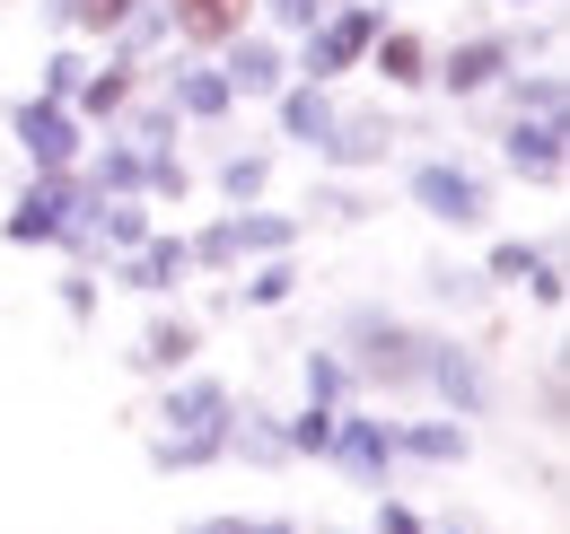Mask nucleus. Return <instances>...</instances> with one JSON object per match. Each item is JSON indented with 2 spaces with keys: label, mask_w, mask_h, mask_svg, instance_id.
Wrapping results in <instances>:
<instances>
[{
  "label": "nucleus",
  "mask_w": 570,
  "mask_h": 534,
  "mask_svg": "<svg viewBox=\"0 0 570 534\" xmlns=\"http://www.w3.org/2000/svg\"><path fill=\"white\" fill-rule=\"evenodd\" d=\"M228 412H237V386H228V377H212V368L167 377L158 403H149V438H141L149 473H212V465H228Z\"/></svg>",
  "instance_id": "1"
},
{
  "label": "nucleus",
  "mask_w": 570,
  "mask_h": 534,
  "mask_svg": "<svg viewBox=\"0 0 570 534\" xmlns=\"http://www.w3.org/2000/svg\"><path fill=\"white\" fill-rule=\"evenodd\" d=\"M334 350H343L360 395L422 403V350H430L422 316H404V307H386V298H352V307L334 316Z\"/></svg>",
  "instance_id": "2"
},
{
  "label": "nucleus",
  "mask_w": 570,
  "mask_h": 534,
  "mask_svg": "<svg viewBox=\"0 0 570 534\" xmlns=\"http://www.w3.org/2000/svg\"><path fill=\"white\" fill-rule=\"evenodd\" d=\"M404 201L422 210L430 228L483 237V228H492V167L465 158V149H422V158L404 167Z\"/></svg>",
  "instance_id": "3"
},
{
  "label": "nucleus",
  "mask_w": 570,
  "mask_h": 534,
  "mask_svg": "<svg viewBox=\"0 0 570 534\" xmlns=\"http://www.w3.org/2000/svg\"><path fill=\"white\" fill-rule=\"evenodd\" d=\"M395 27V9L386 0H334L307 36H289V79H316V88H343L360 62H368V44Z\"/></svg>",
  "instance_id": "4"
},
{
  "label": "nucleus",
  "mask_w": 570,
  "mask_h": 534,
  "mask_svg": "<svg viewBox=\"0 0 570 534\" xmlns=\"http://www.w3.org/2000/svg\"><path fill=\"white\" fill-rule=\"evenodd\" d=\"M422 403L448 412V421H492L500 412V368H492V342L483 334H430L422 350Z\"/></svg>",
  "instance_id": "5"
},
{
  "label": "nucleus",
  "mask_w": 570,
  "mask_h": 534,
  "mask_svg": "<svg viewBox=\"0 0 570 534\" xmlns=\"http://www.w3.org/2000/svg\"><path fill=\"white\" fill-rule=\"evenodd\" d=\"M518 62H527V53H518V27H465L456 44H430V97H448V106L465 115V106H483Z\"/></svg>",
  "instance_id": "6"
},
{
  "label": "nucleus",
  "mask_w": 570,
  "mask_h": 534,
  "mask_svg": "<svg viewBox=\"0 0 570 534\" xmlns=\"http://www.w3.org/2000/svg\"><path fill=\"white\" fill-rule=\"evenodd\" d=\"M492 158H500V176L553 194L570 176V115H492Z\"/></svg>",
  "instance_id": "7"
},
{
  "label": "nucleus",
  "mask_w": 570,
  "mask_h": 534,
  "mask_svg": "<svg viewBox=\"0 0 570 534\" xmlns=\"http://www.w3.org/2000/svg\"><path fill=\"white\" fill-rule=\"evenodd\" d=\"M9 149H18L27 176H79L88 123H79L71 106H53V97H18V106H9Z\"/></svg>",
  "instance_id": "8"
},
{
  "label": "nucleus",
  "mask_w": 570,
  "mask_h": 534,
  "mask_svg": "<svg viewBox=\"0 0 570 534\" xmlns=\"http://www.w3.org/2000/svg\"><path fill=\"white\" fill-rule=\"evenodd\" d=\"M404 140H413L404 115H386V106H343V115H334V132L316 140V167H325V176H377Z\"/></svg>",
  "instance_id": "9"
},
{
  "label": "nucleus",
  "mask_w": 570,
  "mask_h": 534,
  "mask_svg": "<svg viewBox=\"0 0 570 534\" xmlns=\"http://www.w3.org/2000/svg\"><path fill=\"white\" fill-rule=\"evenodd\" d=\"M325 465L343 473V482H360V491H386V482L404 473V465H395V421H386L368 395L343 403V412H334V447H325Z\"/></svg>",
  "instance_id": "10"
},
{
  "label": "nucleus",
  "mask_w": 570,
  "mask_h": 534,
  "mask_svg": "<svg viewBox=\"0 0 570 534\" xmlns=\"http://www.w3.org/2000/svg\"><path fill=\"white\" fill-rule=\"evenodd\" d=\"M149 88L176 106L185 132H219V123L237 115V97H228V79H219L212 53H158V62H149Z\"/></svg>",
  "instance_id": "11"
},
{
  "label": "nucleus",
  "mask_w": 570,
  "mask_h": 534,
  "mask_svg": "<svg viewBox=\"0 0 570 534\" xmlns=\"http://www.w3.org/2000/svg\"><path fill=\"white\" fill-rule=\"evenodd\" d=\"M483 280H492V289H518V298H535L544 316H562V298H570L562 246H553V237H492V246H483Z\"/></svg>",
  "instance_id": "12"
},
{
  "label": "nucleus",
  "mask_w": 570,
  "mask_h": 534,
  "mask_svg": "<svg viewBox=\"0 0 570 534\" xmlns=\"http://www.w3.org/2000/svg\"><path fill=\"white\" fill-rule=\"evenodd\" d=\"M71 201H79V176H18V194H9V210H0V237L9 246H62V228H71Z\"/></svg>",
  "instance_id": "13"
},
{
  "label": "nucleus",
  "mask_w": 570,
  "mask_h": 534,
  "mask_svg": "<svg viewBox=\"0 0 570 534\" xmlns=\"http://www.w3.org/2000/svg\"><path fill=\"white\" fill-rule=\"evenodd\" d=\"M124 368L141 377V386H167V377H185V368H203V316L194 307H158L132 350H124Z\"/></svg>",
  "instance_id": "14"
},
{
  "label": "nucleus",
  "mask_w": 570,
  "mask_h": 534,
  "mask_svg": "<svg viewBox=\"0 0 570 534\" xmlns=\"http://www.w3.org/2000/svg\"><path fill=\"white\" fill-rule=\"evenodd\" d=\"M212 62H219V79H228L237 106H273V97L289 88V44H282V36H264V27H237Z\"/></svg>",
  "instance_id": "15"
},
{
  "label": "nucleus",
  "mask_w": 570,
  "mask_h": 534,
  "mask_svg": "<svg viewBox=\"0 0 570 534\" xmlns=\"http://www.w3.org/2000/svg\"><path fill=\"white\" fill-rule=\"evenodd\" d=\"M115 271V289H132V298H149V307H176L185 289H194V255H185V228H149V246H132Z\"/></svg>",
  "instance_id": "16"
},
{
  "label": "nucleus",
  "mask_w": 570,
  "mask_h": 534,
  "mask_svg": "<svg viewBox=\"0 0 570 534\" xmlns=\"http://www.w3.org/2000/svg\"><path fill=\"white\" fill-rule=\"evenodd\" d=\"M141 88H149L141 62H124V53H88V70H79V88H71V115L88 123V132H115L124 106H132Z\"/></svg>",
  "instance_id": "17"
},
{
  "label": "nucleus",
  "mask_w": 570,
  "mask_h": 534,
  "mask_svg": "<svg viewBox=\"0 0 570 534\" xmlns=\"http://www.w3.org/2000/svg\"><path fill=\"white\" fill-rule=\"evenodd\" d=\"M273 115V132H282V149H307L316 158V140L334 132V115H343V88H316V79H289L282 97L264 106Z\"/></svg>",
  "instance_id": "18"
},
{
  "label": "nucleus",
  "mask_w": 570,
  "mask_h": 534,
  "mask_svg": "<svg viewBox=\"0 0 570 534\" xmlns=\"http://www.w3.org/2000/svg\"><path fill=\"white\" fill-rule=\"evenodd\" d=\"M360 70H368V79H377L386 97H430V36L395 18V27H386V36L368 44V62H360Z\"/></svg>",
  "instance_id": "19"
},
{
  "label": "nucleus",
  "mask_w": 570,
  "mask_h": 534,
  "mask_svg": "<svg viewBox=\"0 0 570 534\" xmlns=\"http://www.w3.org/2000/svg\"><path fill=\"white\" fill-rule=\"evenodd\" d=\"M395 465H430V473H456V465H474V429H465V421H448V412L395 421Z\"/></svg>",
  "instance_id": "20"
},
{
  "label": "nucleus",
  "mask_w": 570,
  "mask_h": 534,
  "mask_svg": "<svg viewBox=\"0 0 570 534\" xmlns=\"http://www.w3.org/2000/svg\"><path fill=\"white\" fill-rule=\"evenodd\" d=\"M474 115H570V70L562 62H518Z\"/></svg>",
  "instance_id": "21"
},
{
  "label": "nucleus",
  "mask_w": 570,
  "mask_h": 534,
  "mask_svg": "<svg viewBox=\"0 0 570 534\" xmlns=\"http://www.w3.org/2000/svg\"><path fill=\"white\" fill-rule=\"evenodd\" d=\"M228 465H246V473H289V438H282V412L273 403H237L228 412Z\"/></svg>",
  "instance_id": "22"
},
{
  "label": "nucleus",
  "mask_w": 570,
  "mask_h": 534,
  "mask_svg": "<svg viewBox=\"0 0 570 534\" xmlns=\"http://www.w3.org/2000/svg\"><path fill=\"white\" fill-rule=\"evenodd\" d=\"M176 53H219L237 27H255V0H167Z\"/></svg>",
  "instance_id": "23"
},
{
  "label": "nucleus",
  "mask_w": 570,
  "mask_h": 534,
  "mask_svg": "<svg viewBox=\"0 0 570 534\" xmlns=\"http://www.w3.org/2000/svg\"><path fill=\"white\" fill-rule=\"evenodd\" d=\"M368 219H377L368 176H325V167H316V185L298 201V228H368Z\"/></svg>",
  "instance_id": "24"
},
{
  "label": "nucleus",
  "mask_w": 570,
  "mask_h": 534,
  "mask_svg": "<svg viewBox=\"0 0 570 534\" xmlns=\"http://www.w3.org/2000/svg\"><path fill=\"white\" fill-rule=\"evenodd\" d=\"M228 280H237V289H228V307H237V316H282L289 298H298V280H307V271H298V255H264V264H237Z\"/></svg>",
  "instance_id": "25"
},
{
  "label": "nucleus",
  "mask_w": 570,
  "mask_h": 534,
  "mask_svg": "<svg viewBox=\"0 0 570 534\" xmlns=\"http://www.w3.org/2000/svg\"><path fill=\"white\" fill-rule=\"evenodd\" d=\"M228 237H237V264H264V255H298V246H307L298 210H273V201L228 210Z\"/></svg>",
  "instance_id": "26"
},
{
  "label": "nucleus",
  "mask_w": 570,
  "mask_h": 534,
  "mask_svg": "<svg viewBox=\"0 0 570 534\" xmlns=\"http://www.w3.org/2000/svg\"><path fill=\"white\" fill-rule=\"evenodd\" d=\"M79 185L106 201H141V149L124 132H88V158H79Z\"/></svg>",
  "instance_id": "27"
},
{
  "label": "nucleus",
  "mask_w": 570,
  "mask_h": 534,
  "mask_svg": "<svg viewBox=\"0 0 570 534\" xmlns=\"http://www.w3.org/2000/svg\"><path fill=\"white\" fill-rule=\"evenodd\" d=\"M36 9H45V27H53V36H71V44H106L141 0H36Z\"/></svg>",
  "instance_id": "28"
},
{
  "label": "nucleus",
  "mask_w": 570,
  "mask_h": 534,
  "mask_svg": "<svg viewBox=\"0 0 570 534\" xmlns=\"http://www.w3.org/2000/svg\"><path fill=\"white\" fill-rule=\"evenodd\" d=\"M273 167H282V149H219L212 194L228 201V210H246V201H264V194H273Z\"/></svg>",
  "instance_id": "29"
},
{
  "label": "nucleus",
  "mask_w": 570,
  "mask_h": 534,
  "mask_svg": "<svg viewBox=\"0 0 570 534\" xmlns=\"http://www.w3.org/2000/svg\"><path fill=\"white\" fill-rule=\"evenodd\" d=\"M422 298L439 307V316H483L500 289L483 280V264H430L422 271Z\"/></svg>",
  "instance_id": "30"
},
{
  "label": "nucleus",
  "mask_w": 570,
  "mask_h": 534,
  "mask_svg": "<svg viewBox=\"0 0 570 534\" xmlns=\"http://www.w3.org/2000/svg\"><path fill=\"white\" fill-rule=\"evenodd\" d=\"M97 53H124V62H158V53H176V27H167V0H141V9H132V18H124V27H115V36H106V44H97Z\"/></svg>",
  "instance_id": "31"
},
{
  "label": "nucleus",
  "mask_w": 570,
  "mask_h": 534,
  "mask_svg": "<svg viewBox=\"0 0 570 534\" xmlns=\"http://www.w3.org/2000/svg\"><path fill=\"white\" fill-rule=\"evenodd\" d=\"M298 395L325 403V412L360 403V386H352V368H343V350H334V342H307V350H298Z\"/></svg>",
  "instance_id": "32"
},
{
  "label": "nucleus",
  "mask_w": 570,
  "mask_h": 534,
  "mask_svg": "<svg viewBox=\"0 0 570 534\" xmlns=\"http://www.w3.org/2000/svg\"><path fill=\"white\" fill-rule=\"evenodd\" d=\"M115 132L132 140V149H185V123H176V106L158 97V88H141L132 106H124V123Z\"/></svg>",
  "instance_id": "33"
},
{
  "label": "nucleus",
  "mask_w": 570,
  "mask_h": 534,
  "mask_svg": "<svg viewBox=\"0 0 570 534\" xmlns=\"http://www.w3.org/2000/svg\"><path fill=\"white\" fill-rule=\"evenodd\" d=\"M282 438H289V465H325L334 412H325V403H298V412H282Z\"/></svg>",
  "instance_id": "34"
},
{
  "label": "nucleus",
  "mask_w": 570,
  "mask_h": 534,
  "mask_svg": "<svg viewBox=\"0 0 570 534\" xmlns=\"http://www.w3.org/2000/svg\"><path fill=\"white\" fill-rule=\"evenodd\" d=\"M185 255H194V280H228L237 271V237H228V210L203 219V228H185Z\"/></svg>",
  "instance_id": "35"
},
{
  "label": "nucleus",
  "mask_w": 570,
  "mask_h": 534,
  "mask_svg": "<svg viewBox=\"0 0 570 534\" xmlns=\"http://www.w3.org/2000/svg\"><path fill=\"white\" fill-rule=\"evenodd\" d=\"M79 70H88V44H53L45 62H36V97H53V106H71V88H79Z\"/></svg>",
  "instance_id": "36"
},
{
  "label": "nucleus",
  "mask_w": 570,
  "mask_h": 534,
  "mask_svg": "<svg viewBox=\"0 0 570 534\" xmlns=\"http://www.w3.org/2000/svg\"><path fill=\"white\" fill-rule=\"evenodd\" d=\"M53 307H62L71 325H97V307H106V280H97L88 264H71L62 280H53Z\"/></svg>",
  "instance_id": "37"
},
{
  "label": "nucleus",
  "mask_w": 570,
  "mask_h": 534,
  "mask_svg": "<svg viewBox=\"0 0 570 534\" xmlns=\"http://www.w3.org/2000/svg\"><path fill=\"white\" fill-rule=\"evenodd\" d=\"M316 18H325V0H255V27H264V36H307V27H316Z\"/></svg>",
  "instance_id": "38"
},
{
  "label": "nucleus",
  "mask_w": 570,
  "mask_h": 534,
  "mask_svg": "<svg viewBox=\"0 0 570 534\" xmlns=\"http://www.w3.org/2000/svg\"><path fill=\"white\" fill-rule=\"evenodd\" d=\"M368 534H430V517L413 508V500H395V491H377V517H368Z\"/></svg>",
  "instance_id": "39"
},
{
  "label": "nucleus",
  "mask_w": 570,
  "mask_h": 534,
  "mask_svg": "<svg viewBox=\"0 0 570 534\" xmlns=\"http://www.w3.org/2000/svg\"><path fill=\"white\" fill-rule=\"evenodd\" d=\"M535 412H544V429H562V350H544V368H535Z\"/></svg>",
  "instance_id": "40"
},
{
  "label": "nucleus",
  "mask_w": 570,
  "mask_h": 534,
  "mask_svg": "<svg viewBox=\"0 0 570 534\" xmlns=\"http://www.w3.org/2000/svg\"><path fill=\"white\" fill-rule=\"evenodd\" d=\"M237 534H307L298 517H237Z\"/></svg>",
  "instance_id": "41"
},
{
  "label": "nucleus",
  "mask_w": 570,
  "mask_h": 534,
  "mask_svg": "<svg viewBox=\"0 0 570 534\" xmlns=\"http://www.w3.org/2000/svg\"><path fill=\"white\" fill-rule=\"evenodd\" d=\"M430 534H492L483 517H430Z\"/></svg>",
  "instance_id": "42"
},
{
  "label": "nucleus",
  "mask_w": 570,
  "mask_h": 534,
  "mask_svg": "<svg viewBox=\"0 0 570 534\" xmlns=\"http://www.w3.org/2000/svg\"><path fill=\"white\" fill-rule=\"evenodd\" d=\"M492 9H509V18H535V9H562V0H492Z\"/></svg>",
  "instance_id": "43"
},
{
  "label": "nucleus",
  "mask_w": 570,
  "mask_h": 534,
  "mask_svg": "<svg viewBox=\"0 0 570 534\" xmlns=\"http://www.w3.org/2000/svg\"><path fill=\"white\" fill-rule=\"evenodd\" d=\"M185 534H237V517H194Z\"/></svg>",
  "instance_id": "44"
},
{
  "label": "nucleus",
  "mask_w": 570,
  "mask_h": 534,
  "mask_svg": "<svg viewBox=\"0 0 570 534\" xmlns=\"http://www.w3.org/2000/svg\"><path fill=\"white\" fill-rule=\"evenodd\" d=\"M307 534H368V526H307Z\"/></svg>",
  "instance_id": "45"
}]
</instances>
